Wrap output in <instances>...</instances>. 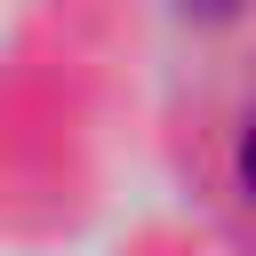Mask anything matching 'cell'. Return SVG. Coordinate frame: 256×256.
Wrapping results in <instances>:
<instances>
[{
	"mask_svg": "<svg viewBox=\"0 0 256 256\" xmlns=\"http://www.w3.org/2000/svg\"><path fill=\"white\" fill-rule=\"evenodd\" d=\"M184 8H208V16H224V8H240V0H184Z\"/></svg>",
	"mask_w": 256,
	"mask_h": 256,
	"instance_id": "obj_2",
	"label": "cell"
},
{
	"mask_svg": "<svg viewBox=\"0 0 256 256\" xmlns=\"http://www.w3.org/2000/svg\"><path fill=\"white\" fill-rule=\"evenodd\" d=\"M240 184H248V200H256V120H248V136H240Z\"/></svg>",
	"mask_w": 256,
	"mask_h": 256,
	"instance_id": "obj_1",
	"label": "cell"
}]
</instances>
